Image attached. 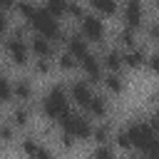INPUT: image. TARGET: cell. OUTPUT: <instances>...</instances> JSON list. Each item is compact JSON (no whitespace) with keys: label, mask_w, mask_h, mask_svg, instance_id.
Segmentation results:
<instances>
[{"label":"cell","mask_w":159,"mask_h":159,"mask_svg":"<svg viewBox=\"0 0 159 159\" xmlns=\"http://www.w3.org/2000/svg\"><path fill=\"white\" fill-rule=\"evenodd\" d=\"M70 109H72V102L67 97V87L65 84H52L40 99V114L52 124H57Z\"/></svg>","instance_id":"cell-1"},{"label":"cell","mask_w":159,"mask_h":159,"mask_svg":"<svg viewBox=\"0 0 159 159\" xmlns=\"http://www.w3.org/2000/svg\"><path fill=\"white\" fill-rule=\"evenodd\" d=\"M92 124H94V119H92L89 114H84L82 109H70V112L57 122V127H60L62 132H67L77 144H80V142H89Z\"/></svg>","instance_id":"cell-2"},{"label":"cell","mask_w":159,"mask_h":159,"mask_svg":"<svg viewBox=\"0 0 159 159\" xmlns=\"http://www.w3.org/2000/svg\"><path fill=\"white\" fill-rule=\"evenodd\" d=\"M27 25H30V30L32 32H37V35H42V37H47V40H52V42H62L65 40V30L60 27V20L55 17V15H50L45 7H35V12H32V17L27 20Z\"/></svg>","instance_id":"cell-3"},{"label":"cell","mask_w":159,"mask_h":159,"mask_svg":"<svg viewBox=\"0 0 159 159\" xmlns=\"http://www.w3.org/2000/svg\"><path fill=\"white\" fill-rule=\"evenodd\" d=\"M80 35L89 42V45H104L107 40V27H104V20L94 12H84L80 20Z\"/></svg>","instance_id":"cell-4"},{"label":"cell","mask_w":159,"mask_h":159,"mask_svg":"<svg viewBox=\"0 0 159 159\" xmlns=\"http://www.w3.org/2000/svg\"><path fill=\"white\" fill-rule=\"evenodd\" d=\"M119 15H122V25H127L132 30H142V25L147 22V17H152L147 12L144 0H124L119 5Z\"/></svg>","instance_id":"cell-5"},{"label":"cell","mask_w":159,"mask_h":159,"mask_svg":"<svg viewBox=\"0 0 159 159\" xmlns=\"http://www.w3.org/2000/svg\"><path fill=\"white\" fill-rule=\"evenodd\" d=\"M2 40H5L2 47H5L7 60H10L15 67H27L30 60H32L30 47H27V40H20V37H15V35H5Z\"/></svg>","instance_id":"cell-6"},{"label":"cell","mask_w":159,"mask_h":159,"mask_svg":"<svg viewBox=\"0 0 159 159\" xmlns=\"http://www.w3.org/2000/svg\"><path fill=\"white\" fill-rule=\"evenodd\" d=\"M92 94H94V84L87 82L84 77H82V80H72V82L67 84V97H70V102H72L77 109H84V104L89 102Z\"/></svg>","instance_id":"cell-7"},{"label":"cell","mask_w":159,"mask_h":159,"mask_svg":"<svg viewBox=\"0 0 159 159\" xmlns=\"http://www.w3.org/2000/svg\"><path fill=\"white\" fill-rule=\"evenodd\" d=\"M77 67H80V72H82V77L87 80V82H92V84H99V80H102V62H99V55H94L92 50L77 62Z\"/></svg>","instance_id":"cell-8"},{"label":"cell","mask_w":159,"mask_h":159,"mask_svg":"<svg viewBox=\"0 0 159 159\" xmlns=\"http://www.w3.org/2000/svg\"><path fill=\"white\" fill-rule=\"evenodd\" d=\"M27 47H30V55L32 57H55L57 55V42L37 35V32L27 35Z\"/></svg>","instance_id":"cell-9"},{"label":"cell","mask_w":159,"mask_h":159,"mask_svg":"<svg viewBox=\"0 0 159 159\" xmlns=\"http://www.w3.org/2000/svg\"><path fill=\"white\" fill-rule=\"evenodd\" d=\"M84 114H89L92 119H107L109 117V99H107V94H92L89 97V102L84 104V109H82Z\"/></svg>","instance_id":"cell-10"},{"label":"cell","mask_w":159,"mask_h":159,"mask_svg":"<svg viewBox=\"0 0 159 159\" xmlns=\"http://www.w3.org/2000/svg\"><path fill=\"white\" fill-rule=\"evenodd\" d=\"M99 84H102L104 92L112 94V97H119V94H124V89H127V80H124L122 72H102Z\"/></svg>","instance_id":"cell-11"},{"label":"cell","mask_w":159,"mask_h":159,"mask_svg":"<svg viewBox=\"0 0 159 159\" xmlns=\"http://www.w3.org/2000/svg\"><path fill=\"white\" fill-rule=\"evenodd\" d=\"M62 45H65V50L80 62L87 52H89V42L80 35V32H72V35H65V40H62Z\"/></svg>","instance_id":"cell-12"},{"label":"cell","mask_w":159,"mask_h":159,"mask_svg":"<svg viewBox=\"0 0 159 159\" xmlns=\"http://www.w3.org/2000/svg\"><path fill=\"white\" fill-rule=\"evenodd\" d=\"M99 62H102V70L104 72H122L124 70V60H122V50L114 45V47H107L102 50L99 55Z\"/></svg>","instance_id":"cell-13"},{"label":"cell","mask_w":159,"mask_h":159,"mask_svg":"<svg viewBox=\"0 0 159 159\" xmlns=\"http://www.w3.org/2000/svg\"><path fill=\"white\" fill-rule=\"evenodd\" d=\"M147 47L137 45V47H129V50H122V60H124V67L127 70H144V62H147Z\"/></svg>","instance_id":"cell-14"},{"label":"cell","mask_w":159,"mask_h":159,"mask_svg":"<svg viewBox=\"0 0 159 159\" xmlns=\"http://www.w3.org/2000/svg\"><path fill=\"white\" fill-rule=\"evenodd\" d=\"M32 97H35V84L30 77L12 80V102H32Z\"/></svg>","instance_id":"cell-15"},{"label":"cell","mask_w":159,"mask_h":159,"mask_svg":"<svg viewBox=\"0 0 159 159\" xmlns=\"http://www.w3.org/2000/svg\"><path fill=\"white\" fill-rule=\"evenodd\" d=\"M20 154H25V157H52L55 149L45 147V144H42L40 139H35V137H25V139L20 142Z\"/></svg>","instance_id":"cell-16"},{"label":"cell","mask_w":159,"mask_h":159,"mask_svg":"<svg viewBox=\"0 0 159 159\" xmlns=\"http://www.w3.org/2000/svg\"><path fill=\"white\" fill-rule=\"evenodd\" d=\"M89 10L99 17H117L119 15V0H87Z\"/></svg>","instance_id":"cell-17"},{"label":"cell","mask_w":159,"mask_h":159,"mask_svg":"<svg viewBox=\"0 0 159 159\" xmlns=\"http://www.w3.org/2000/svg\"><path fill=\"white\" fill-rule=\"evenodd\" d=\"M10 122H12V127L17 129H22V127H27L30 124V119H32V109H30V102H15V107H12V112H10V117H7Z\"/></svg>","instance_id":"cell-18"},{"label":"cell","mask_w":159,"mask_h":159,"mask_svg":"<svg viewBox=\"0 0 159 159\" xmlns=\"http://www.w3.org/2000/svg\"><path fill=\"white\" fill-rule=\"evenodd\" d=\"M114 42H117V47H119V50L137 47V45H139V30H132V27L122 25V27L117 30V35H114Z\"/></svg>","instance_id":"cell-19"},{"label":"cell","mask_w":159,"mask_h":159,"mask_svg":"<svg viewBox=\"0 0 159 159\" xmlns=\"http://www.w3.org/2000/svg\"><path fill=\"white\" fill-rule=\"evenodd\" d=\"M112 134H114V124H109L107 119H97V124H92L89 142H94V144H99V142H112Z\"/></svg>","instance_id":"cell-20"},{"label":"cell","mask_w":159,"mask_h":159,"mask_svg":"<svg viewBox=\"0 0 159 159\" xmlns=\"http://www.w3.org/2000/svg\"><path fill=\"white\" fill-rule=\"evenodd\" d=\"M52 60H55V70H60V72H65V75H70V72L77 70V60H75L67 50H57V55H55Z\"/></svg>","instance_id":"cell-21"},{"label":"cell","mask_w":159,"mask_h":159,"mask_svg":"<svg viewBox=\"0 0 159 159\" xmlns=\"http://www.w3.org/2000/svg\"><path fill=\"white\" fill-rule=\"evenodd\" d=\"M30 62H32L35 75H40V77H50L55 72V60L52 57H32Z\"/></svg>","instance_id":"cell-22"},{"label":"cell","mask_w":159,"mask_h":159,"mask_svg":"<svg viewBox=\"0 0 159 159\" xmlns=\"http://www.w3.org/2000/svg\"><path fill=\"white\" fill-rule=\"evenodd\" d=\"M7 102H12V80L5 72H0V104Z\"/></svg>","instance_id":"cell-23"},{"label":"cell","mask_w":159,"mask_h":159,"mask_svg":"<svg viewBox=\"0 0 159 159\" xmlns=\"http://www.w3.org/2000/svg\"><path fill=\"white\" fill-rule=\"evenodd\" d=\"M65 7H67V0H47V2H45V10H47L50 15H55L57 20L65 17Z\"/></svg>","instance_id":"cell-24"},{"label":"cell","mask_w":159,"mask_h":159,"mask_svg":"<svg viewBox=\"0 0 159 159\" xmlns=\"http://www.w3.org/2000/svg\"><path fill=\"white\" fill-rule=\"evenodd\" d=\"M92 154L94 157H117V149H114L112 142H99V144H94Z\"/></svg>","instance_id":"cell-25"},{"label":"cell","mask_w":159,"mask_h":159,"mask_svg":"<svg viewBox=\"0 0 159 159\" xmlns=\"http://www.w3.org/2000/svg\"><path fill=\"white\" fill-rule=\"evenodd\" d=\"M82 15H84V7L80 5V0H67V7H65V17L80 20Z\"/></svg>","instance_id":"cell-26"},{"label":"cell","mask_w":159,"mask_h":159,"mask_svg":"<svg viewBox=\"0 0 159 159\" xmlns=\"http://www.w3.org/2000/svg\"><path fill=\"white\" fill-rule=\"evenodd\" d=\"M15 139V127H12V122L7 119V122H0V142H5V144H10Z\"/></svg>","instance_id":"cell-27"},{"label":"cell","mask_w":159,"mask_h":159,"mask_svg":"<svg viewBox=\"0 0 159 159\" xmlns=\"http://www.w3.org/2000/svg\"><path fill=\"white\" fill-rule=\"evenodd\" d=\"M7 32H10V20H7V12L0 10V40H2Z\"/></svg>","instance_id":"cell-28"},{"label":"cell","mask_w":159,"mask_h":159,"mask_svg":"<svg viewBox=\"0 0 159 159\" xmlns=\"http://www.w3.org/2000/svg\"><path fill=\"white\" fill-rule=\"evenodd\" d=\"M12 7H15V0H0V10H2V12L12 10Z\"/></svg>","instance_id":"cell-29"}]
</instances>
